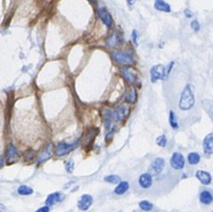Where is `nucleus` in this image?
<instances>
[{"mask_svg":"<svg viewBox=\"0 0 213 212\" xmlns=\"http://www.w3.org/2000/svg\"><path fill=\"white\" fill-rule=\"evenodd\" d=\"M196 104V98H194V92H193V86L190 84H187L185 88L183 89L181 96L179 100V108L182 111H189L193 108Z\"/></svg>","mask_w":213,"mask_h":212,"instance_id":"f257e3e1","label":"nucleus"},{"mask_svg":"<svg viewBox=\"0 0 213 212\" xmlns=\"http://www.w3.org/2000/svg\"><path fill=\"white\" fill-rule=\"evenodd\" d=\"M113 59L115 60L117 63L122 65H133L135 64V59L133 58V55L131 53L123 52V51H114L112 53Z\"/></svg>","mask_w":213,"mask_h":212,"instance_id":"f03ea898","label":"nucleus"},{"mask_svg":"<svg viewBox=\"0 0 213 212\" xmlns=\"http://www.w3.org/2000/svg\"><path fill=\"white\" fill-rule=\"evenodd\" d=\"M165 167V160L163 158H156L151 162L148 167V174L152 176H159L162 174Z\"/></svg>","mask_w":213,"mask_h":212,"instance_id":"7ed1b4c3","label":"nucleus"},{"mask_svg":"<svg viewBox=\"0 0 213 212\" xmlns=\"http://www.w3.org/2000/svg\"><path fill=\"white\" fill-rule=\"evenodd\" d=\"M170 166L175 171H182L185 167V158L183 156V154L179 153V152H175L169 160Z\"/></svg>","mask_w":213,"mask_h":212,"instance_id":"20e7f679","label":"nucleus"},{"mask_svg":"<svg viewBox=\"0 0 213 212\" xmlns=\"http://www.w3.org/2000/svg\"><path fill=\"white\" fill-rule=\"evenodd\" d=\"M165 77V67L159 64L151 68V79L152 83H156L159 80H163Z\"/></svg>","mask_w":213,"mask_h":212,"instance_id":"39448f33","label":"nucleus"},{"mask_svg":"<svg viewBox=\"0 0 213 212\" xmlns=\"http://www.w3.org/2000/svg\"><path fill=\"white\" fill-rule=\"evenodd\" d=\"M93 203V198L90 195H83L80 198L79 202H77V207L80 210L82 211H87L88 209L91 207Z\"/></svg>","mask_w":213,"mask_h":212,"instance_id":"423d86ee","label":"nucleus"},{"mask_svg":"<svg viewBox=\"0 0 213 212\" xmlns=\"http://www.w3.org/2000/svg\"><path fill=\"white\" fill-rule=\"evenodd\" d=\"M138 184L142 189H148L152 185V176L149 175L148 172H144V174L140 175L139 179H138Z\"/></svg>","mask_w":213,"mask_h":212,"instance_id":"0eeeda50","label":"nucleus"},{"mask_svg":"<svg viewBox=\"0 0 213 212\" xmlns=\"http://www.w3.org/2000/svg\"><path fill=\"white\" fill-rule=\"evenodd\" d=\"M121 73L123 79L127 80L128 84H134L137 80V73L133 68L123 67L121 69Z\"/></svg>","mask_w":213,"mask_h":212,"instance_id":"6e6552de","label":"nucleus"},{"mask_svg":"<svg viewBox=\"0 0 213 212\" xmlns=\"http://www.w3.org/2000/svg\"><path fill=\"white\" fill-rule=\"evenodd\" d=\"M75 146H76V143H74V144H69V143H66V142L59 143L56 145V155L60 157L64 156V155L70 153L73 148H75Z\"/></svg>","mask_w":213,"mask_h":212,"instance_id":"1a4fd4ad","label":"nucleus"},{"mask_svg":"<svg viewBox=\"0 0 213 212\" xmlns=\"http://www.w3.org/2000/svg\"><path fill=\"white\" fill-rule=\"evenodd\" d=\"M203 150L206 155L213 154V133L208 134L203 140Z\"/></svg>","mask_w":213,"mask_h":212,"instance_id":"9d476101","label":"nucleus"},{"mask_svg":"<svg viewBox=\"0 0 213 212\" xmlns=\"http://www.w3.org/2000/svg\"><path fill=\"white\" fill-rule=\"evenodd\" d=\"M97 13H98V16L100 18V20L103 21L108 27H110V26L113 24V18L106 8H104V7L98 8Z\"/></svg>","mask_w":213,"mask_h":212,"instance_id":"9b49d317","label":"nucleus"},{"mask_svg":"<svg viewBox=\"0 0 213 212\" xmlns=\"http://www.w3.org/2000/svg\"><path fill=\"white\" fill-rule=\"evenodd\" d=\"M52 153H53V146H52L51 143H49V144L46 145V147L44 148V151L40 154V156H39V158H38V162L42 163V162H44V161L50 159L52 156Z\"/></svg>","mask_w":213,"mask_h":212,"instance_id":"f8f14e48","label":"nucleus"},{"mask_svg":"<svg viewBox=\"0 0 213 212\" xmlns=\"http://www.w3.org/2000/svg\"><path fill=\"white\" fill-rule=\"evenodd\" d=\"M114 112H115V115H116L117 120L121 121V120H123V119L128 115L130 109H128V107L125 106V104H120V106H118L115 110H114Z\"/></svg>","mask_w":213,"mask_h":212,"instance_id":"ddd939ff","label":"nucleus"},{"mask_svg":"<svg viewBox=\"0 0 213 212\" xmlns=\"http://www.w3.org/2000/svg\"><path fill=\"white\" fill-rule=\"evenodd\" d=\"M196 177L203 185H209L212 181L211 175L208 171H197L196 172Z\"/></svg>","mask_w":213,"mask_h":212,"instance_id":"4468645a","label":"nucleus"},{"mask_svg":"<svg viewBox=\"0 0 213 212\" xmlns=\"http://www.w3.org/2000/svg\"><path fill=\"white\" fill-rule=\"evenodd\" d=\"M7 160L8 163H14L15 161L18 160V158H19V155H18V152L16 150V147L13 145V144H10L7 150Z\"/></svg>","mask_w":213,"mask_h":212,"instance_id":"2eb2a0df","label":"nucleus"},{"mask_svg":"<svg viewBox=\"0 0 213 212\" xmlns=\"http://www.w3.org/2000/svg\"><path fill=\"white\" fill-rule=\"evenodd\" d=\"M63 199V195L61 192H53L51 193V195H49L48 196H47L46 199V202H45V204H46V206H52L56 204V203L61 202Z\"/></svg>","mask_w":213,"mask_h":212,"instance_id":"dca6fc26","label":"nucleus"},{"mask_svg":"<svg viewBox=\"0 0 213 212\" xmlns=\"http://www.w3.org/2000/svg\"><path fill=\"white\" fill-rule=\"evenodd\" d=\"M155 8L159 12H163V13H170L172 8L170 5L165 2L164 0H155Z\"/></svg>","mask_w":213,"mask_h":212,"instance_id":"f3484780","label":"nucleus"},{"mask_svg":"<svg viewBox=\"0 0 213 212\" xmlns=\"http://www.w3.org/2000/svg\"><path fill=\"white\" fill-rule=\"evenodd\" d=\"M128 188H130V184H128L127 181L119 182L118 185H117L115 187V189H114V193L117 195H122L128 191Z\"/></svg>","mask_w":213,"mask_h":212,"instance_id":"a211bd4d","label":"nucleus"},{"mask_svg":"<svg viewBox=\"0 0 213 212\" xmlns=\"http://www.w3.org/2000/svg\"><path fill=\"white\" fill-rule=\"evenodd\" d=\"M200 201L204 205H210L213 202V195L209 190H203L200 193Z\"/></svg>","mask_w":213,"mask_h":212,"instance_id":"6ab92c4d","label":"nucleus"},{"mask_svg":"<svg viewBox=\"0 0 213 212\" xmlns=\"http://www.w3.org/2000/svg\"><path fill=\"white\" fill-rule=\"evenodd\" d=\"M124 100L128 104H134L137 100V92L136 89L131 87L124 94Z\"/></svg>","mask_w":213,"mask_h":212,"instance_id":"aec40b11","label":"nucleus"},{"mask_svg":"<svg viewBox=\"0 0 213 212\" xmlns=\"http://www.w3.org/2000/svg\"><path fill=\"white\" fill-rule=\"evenodd\" d=\"M187 161L190 165H196V164L200 163L201 161V156L200 154L196 153V152H192V153H189L187 156Z\"/></svg>","mask_w":213,"mask_h":212,"instance_id":"412c9836","label":"nucleus"},{"mask_svg":"<svg viewBox=\"0 0 213 212\" xmlns=\"http://www.w3.org/2000/svg\"><path fill=\"white\" fill-rule=\"evenodd\" d=\"M32 192H34L32 188L29 186H26V185H21L18 188V193L20 195H32Z\"/></svg>","mask_w":213,"mask_h":212,"instance_id":"4be33fe9","label":"nucleus"},{"mask_svg":"<svg viewBox=\"0 0 213 212\" xmlns=\"http://www.w3.org/2000/svg\"><path fill=\"white\" fill-rule=\"evenodd\" d=\"M169 124H170V127H172L173 130H178L179 129V123H178V120H177L176 114H175V112H173V111L169 112Z\"/></svg>","mask_w":213,"mask_h":212,"instance_id":"5701e85b","label":"nucleus"},{"mask_svg":"<svg viewBox=\"0 0 213 212\" xmlns=\"http://www.w3.org/2000/svg\"><path fill=\"white\" fill-rule=\"evenodd\" d=\"M203 104H204V107H205L206 111L208 112L209 116L211 117V119L213 120V101H211V100H204Z\"/></svg>","mask_w":213,"mask_h":212,"instance_id":"b1692460","label":"nucleus"},{"mask_svg":"<svg viewBox=\"0 0 213 212\" xmlns=\"http://www.w3.org/2000/svg\"><path fill=\"white\" fill-rule=\"evenodd\" d=\"M118 36H117L116 34H113V35H111L109 39L107 40V45L108 46H110V47H114V46H116L117 44H118Z\"/></svg>","mask_w":213,"mask_h":212,"instance_id":"393cba45","label":"nucleus"},{"mask_svg":"<svg viewBox=\"0 0 213 212\" xmlns=\"http://www.w3.org/2000/svg\"><path fill=\"white\" fill-rule=\"evenodd\" d=\"M139 207L141 210H143V211H151L152 209L154 208V205L148 201H141L139 203Z\"/></svg>","mask_w":213,"mask_h":212,"instance_id":"a878e982","label":"nucleus"},{"mask_svg":"<svg viewBox=\"0 0 213 212\" xmlns=\"http://www.w3.org/2000/svg\"><path fill=\"white\" fill-rule=\"evenodd\" d=\"M104 181L108 182V183H111V184H116V183H119V182H120V178L115 175H110V176L104 177Z\"/></svg>","mask_w":213,"mask_h":212,"instance_id":"bb28decb","label":"nucleus"},{"mask_svg":"<svg viewBox=\"0 0 213 212\" xmlns=\"http://www.w3.org/2000/svg\"><path fill=\"white\" fill-rule=\"evenodd\" d=\"M156 142H157V144L160 146V147H165V146L167 145V138L165 135H161L159 136L157 140H156Z\"/></svg>","mask_w":213,"mask_h":212,"instance_id":"cd10ccee","label":"nucleus"},{"mask_svg":"<svg viewBox=\"0 0 213 212\" xmlns=\"http://www.w3.org/2000/svg\"><path fill=\"white\" fill-rule=\"evenodd\" d=\"M65 168H66V171H67L68 174H71V172L73 171V169H74V161H73V159H69L68 161H66Z\"/></svg>","mask_w":213,"mask_h":212,"instance_id":"c85d7f7f","label":"nucleus"},{"mask_svg":"<svg viewBox=\"0 0 213 212\" xmlns=\"http://www.w3.org/2000/svg\"><path fill=\"white\" fill-rule=\"evenodd\" d=\"M138 38H139V35H138V31L136 29H134L133 31H132V37H131V40L132 42L134 43V45H138Z\"/></svg>","mask_w":213,"mask_h":212,"instance_id":"c756f323","label":"nucleus"},{"mask_svg":"<svg viewBox=\"0 0 213 212\" xmlns=\"http://www.w3.org/2000/svg\"><path fill=\"white\" fill-rule=\"evenodd\" d=\"M190 26H191V28H192L194 31H199L200 27H201V25H200V23H199V21H197V20H192V21H191Z\"/></svg>","mask_w":213,"mask_h":212,"instance_id":"7c9ffc66","label":"nucleus"},{"mask_svg":"<svg viewBox=\"0 0 213 212\" xmlns=\"http://www.w3.org/2000/svg\"><path fill=\"white\" fill-rule=\"evenodd\" d=\"M173 66H175V62H170L169 65L167 66V68H165V76H168L169 75V73L172 72Z\"/></svg>","mask_w":213,"mask_h":212,"instance_id":"2f4dec72","label":"nucleus"},{"mask_svg":"<svg viewBox=\"0 0 213 212\" xmlns=\"http://www.w3.org/2000/svg\"><path fill=\"white\" fill-rule=\"evenodd\" d=\"M36 212H49V207L48 206H44V207L39 208Z\"/></svg>","mask_w":213,"mask_h":212,"instance_id":"473e14b6","label":"nucleus"},{"mask_svg":"<svg viewBox=\"0 0 213 212\" xmlns=\"http://www.w3.org/2000/svg\"><path fill=\"white\" fill-rule=\"evenodd\" d=\"M185 16H186V18H191L192 17V13H191L189 10H186L185 11Z\"/></svg>","mask_w":213,"mask_h":212,"instance_id":"72a5a7b5","label":"nucleus"},{"mask_svg":"<svg viewBox=\"0 0 213 212\" xmlns=\"http://www.w3.org/2000/svg\"><path fill=\"white\" fill-rule=\"evenodd\" d=\"M0 212H7V209H5L4 205L0 204Z\"/></svg>","mask_w":213,"mask_h":212,"instance_id":"f704fd0d","label":"nucleus"},{"mask_svg":"<svg viewBox=\"0 0 213 212\" xmlns=\"http://www.w3.org/2000/svg\"><path fill=\"white\" fill-rule=\"evenodd\" d=\"M135 1H136V0H127L128 4V5H130V7H132V5H134V3H135Z\"/></svg>","mask_w":213,"mask_h":212,"instance_id":"c9c22d12","label":"nucleus"},{"mask_svg":"<svg viewBox=\"0 0 213 212\" xmlns=\"http://www.w3.org/2000/svg\"><path fill=\"white\" fill-rule=\"evenodd\" d=\"M89 1H93V0H89Z\"/></svg>","mask_w":213,"mask_h":212,"instance_id":"e433bc0d","label":"nucleus"},{"mask_svg":"<svg viewBox=\"0 0 213 212\" xmlns=\"http://www.w3.org/2000/svg\"><path fill=\"white\" fill-rule=\"evenodd\" d=\"M212 212H213V211H212Z\"/></svg>","mask_w":213,"mask_h":212,"instance_id":"4c0bfd02","label":"nucleus"}]
</instances>
